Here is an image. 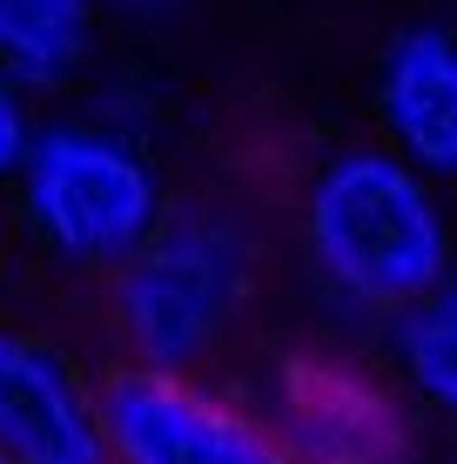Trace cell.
Masks as SVG:
<instances>
[{
  "instance_id": "cell-2",
  "label": "cell",
  "mask_w": 457,
  "mask_h": 464,
  "mask_svg": "<svg viewBox=\"0 0 457 464\" xmlns=\"http://www.w3.org/2000/svg\"><path fill=\"white\" fill-rule=\"evenodd\" d=\"M256 222L235 202H168L162 229L141 243L129 269H115V290H108L115 337L135 371L195 377V363L229 337L256 290Z\"/></svg>"
},
{
  "instance_id": "cell-10",
  "label": "cell",
  "mask_w": 457,
  "mask_h": 464,
  "mask_svg": "<svg viewBox=\"0 0 457 464\" xmlns=\"http://www.w3.org/2000/svg\"><path fill=\"white\" fill-rule=\"evenodd\" d=\"M34 135H41V121L27 108V94L0 74V182H21L27 155H34Z\"/></svg>"
},
{
  "instance_id": "cell-7",
  "label": "cell",
  "mask_w": 457,
  "mask_h": 464,
  "mask_svg": "<svg viewBox=\"0 0 457 464\" xmlns=\"http://www.w3.org/2000/svg\"><path fill=\"white\" fill-rule=\"evenodd\" d=\"M276 438L296 464H384L397 451V418L376 391L323 363H290L276 391Z\"/></svg>"
},
{
  "instance_id": "cell-6",
  "label": "cell",
  "mask_w": 457,
  "mask_h": 464,
  "mask_svg": "<svg viewBox=\"0 0 457 464\" xmlns=\"http://www.w3.org/2000/svg\"><path fill=\"white\" fill-rule=\"evenodd\" d=\"M376 121L384 149L404 155L431 182H457V34L451 27H404L376 61Z\"/></svg>"
},
{
  "instance_id": "cell-4",
  "label": "cell",
  "mask_w": 457,
  "mask_h": 464,
  "mask_svg": "<svg viewBox=\"0 0 457 464\" xmlns=\"http://www.w3.org/2000/svg\"><path fill=\"white\" fill-rule=\"evenodd\" d=\"M101 430L115 464H296L256 411L195 377L121 371L101 377Z\"/></svg>"
},
{
  "instance_id": "cell-1",
  "label": "cell",
  "mask_w": 457,
  "mask_h": 464,
  "mask_svg": "<svg viewBox=\"0 0 457 464\" xmlns=\"http://www.w3.org/2000/svg\"><path fill=\"white\" fill-rule=\"evenodd\" d=\"M303 249L364 316H404L457 276V229L431 175L390 149H343L303 188Z\"/></svg>"
},
{
  "instance_id": "cell-5",
  "label": "cell",
  "mask_w": 457,
  "mask_h": 464,
  "mask_svg": "<svg viewBox=\"0 0 457 464\" xmlns=\"http://www.w3.org/2000/svg\"><path fill=\"white\" fill-rule=\"evenodd\" d=\"M0 464H115L101 383L21 324H0Z\"/></svg>"
},
{
  "instance_id": "cell-3",
  "label": "cell",
  "mask_w": 457,
  "mask_h": 464,
  "mask_svg": "<svg viewBox=\"0 0 457 464\" xmlns=\"http://www.w3.org/2000/svg\"><path fill=\"white\" fill-rule=\"evenodd\" d=\"M14 188L41 249L74 269H129L168 216L148 149L108 121H41Z\"/></svg>"
},
{
  "instance_id": "cell-11",
  "label": "cell",
  "mask_w": 457,
  "mask_h": 464,
  "mask_svg": "<svg viewBox=\"0 0 457 464\" xmlns=\"http://www.w3.org/2000/svg\"><path fill=\"white\" fill-rule=\"evenodd\" d=\"M94 7H108L115 21H176L188 0H94Z\"/></svg>"
},
{
  "instance_id": "cell-8",
  "label": "cell",
  "mask_w": 457,
  "mask_h": 464,
  "mask_svg": "<svg viewBox=\"0 0 457 464\" xmlns=\"http://www.w3.org/2000/svg\"><path fill=\"white\" fill-rule=\"evenodd\" d=\"M94 0H0V74L21 94H61L94 54Z\"/></svg>"
},
{
  "instance_id": "cell-9",
  "label": "cell",
  "mask_w": 457,
  "mask_h": 464,
  "mask_svg": "<svg viewBox=\"0 0 457 464\" xmlns=\"http://www.w3.org/2000/svg\"><path fill=\"white\" fill-rule=\"evenodd\" d=\"M390 343H397L404 383H411L431 411L457 418V276L431 303H417L404 324H390Z\"/></svg>"
}]
</instances>
